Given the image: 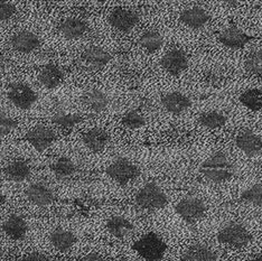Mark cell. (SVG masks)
Instances as JSON below:
<instances>
[{
    "mask_svg": "<svg viewBox=\"0 0 262 261\" xmlns=\"http://www.w3.org/2000/svg\"><path fill=\"white\" fill-rule=\"evenodd\" d=\"M200 171L207 181L224 183L234 176L235 168L223 153H215L202 163Z\"/></svg>",
    "mask_w": 262,
    "mask_h": 261,
    "instance_id": "cell-1",
    "label": "cell"
},
{
    "mask_svg": "<svg viewBox=\"0 0 262 261\" xmlns=\"http://www.w3.org/2000/svg\"><path fill=\"white\" fill-rule=\"evenodd\" d=\"M134 249L146 261H159L164 257L167 246L156 233H148L135 242Z\"/></svg>",
    "mask_w": 262,
    "mask_h": 261,
    "instance_id": "cell-2",
    "label": "cell"
},
{
    "mask_svg": "<svg viewBox=\"0 0 262 261\" xmlns=\"http://www.w3.org/2000/svg\"><path fill=\"white\" fill-rule=\"evenodd\" d=\"M168 199L156 183H147L136 195V203L145 210H159L167 204Z\"/></svg>",
    "mask_w": 262,
    "mask_h": 261,
    "instance_id": "cell-3",
    "label": "cell"
},
{
    "mask_svg": "<svg viewBox=\"0 0 262 261\" xmlns=\"http://www.w3.org/2000/svg\"><path fill=\"white\" fill-rule=\"evenodd\" d=\"M252 236L249 231L239 223H230L219 231L217 240L223 245L233 248H243L248 246Z\"/></svg>",
    "mask_w": 262,
    "mask_h": 261,
    "instance_id": "cell-4",
    "label": "cell"
},
{
    "mask_svg": "<svg viewBox=\"0 0 262 261\" xmlns=\"http://www.w3.org/2000/svg\"><path fill=\"white\" fill-rule=\"evenodd\" d=\"M106 175L120 185H126L129 182L136 180L140 175V169L137 165L128 159L120 158L113 162L106 168Z\"/></svg>",
    "mask_w": 262,
    "mask_h": 261,
    "instance_id": "cell-5",
    "label": "cell"
},
{
    "mask_svg": "<svg viewBox=\"0 0 262 261\" xmlns=\"http://www.w3.org/2000/svg\"><path fill=\"white\" fill-rule=\"evenodd\" d=\"M175 211L184 221L188 224H194L200 221L206 213V205L204 202L193 197H187L178 202Z\"/></svg>",
    "mask_w": 262,
    "mask_h": 261,
    "instance_id": "cell-6",
    "label": "cell"
},
{
    "mask_svg": "<svg viewBox=\"0 0 262 261\" xmlns=\"http://www.w3.org/2000/svg\"><path fill=\"white\" fill-rule=\"evenodd\" d=\"M7 98L15 106L23 110L31 109L37 101L36 93L25 83H13L8 89Z\"/></svg>",
    "mask_w": 262,
    "mask_h": 261,
    "instance_id": "cell-7",
    "label": "cell"
},
{
    "mask_svg": "<svg viewBox=\"0 0 262 261\" xmlns=\"http://www.w3.org/2000/svg\"><path fill=\"white\" fill-rule=\"evenodd\" d=\"M110 25L117 31L128 33L139 21V17L135 11L126 8H116L109 15L108 18Z\"/></svg>",
    "mask_w": 262,
    "mask_h": 261,
    "instance_id": "cell-8",
    "label": "cell"
},
{
    "mask_svg": "<svg viewBox=\"0 0 262 261\" xmlns=\"http://www.w3.org/2000/svg\"><path fill=\"white\" fill-rule=\"evenodd\" d=\"M235 144L247 156H255L262 150V138L252 130L244 129L235 138Z\"/></svg>",
    "mask_w": 262,
    "mask_h": 261,
    "instance_id": "cell-9",
    "label": "cell"
},
{
    "mask_svg": "<svg viewBox=\"0 0 262 261\" xmlns=\"http://www.w3.org/2000/svg\"><path fill=\"white\" fill-rule=\"evenodd\" d=\"M251 39H253V36H250V35L244 33L242 29L235 26L224 29L219 36V40L231 50H241Z\"/></svg>",
    "mask_w": 262,
    "mask_h": 261,
    "instance_id": "cell-10",
    "label": "cell"
},
{
    "mask_svg": "<svg viewBox=\"0 0 262 261\" xmlns=\"http://www.w3.org/2000/svg\"><path fill=\"white\" fill-rule=\"evenodd\" d=\"M162 67L171 75H180L188 67L186 53L178 49L170 50L163 57Z\"/></svg>",
    "mask_w": 262,
    "mask_h": 261,
    "instance_id": "cell-11",
    "label": "cell"
},
{
    "mask_svg": "<svg viewBox=\"0 0 262 261\" xmlns=\"http://www.w3.org/2000/svg\"><path fill=\"white\" fill-rule=\"evenodd\" d=\"M26 139L37 151H44L55 140V134L45 126H36L26 134Z\"/></svg>",
    "mask_w": 262,
    "mask_h": 261,
    "instance_id": "cell-12",
    "label": "cell"
},
{
    "mask_svg": "<svg viewBox=\"0 0 262 261\" xmlns=\"http://www.w3.org/2000/svg\"><path fill=\"white\" fill-rule=\"evenodd\" d=\"M26 198L32 202L33 204L37 206H47L53 203L55 197L54 193L47 185L43 183H35L32 184L26 189Z\"/></svg>",
    "mask_w": 262,
    "mask_h": 261,
    "instance_id": "cell-13",
    "label": "cell"
},
{
    "mask_svg": "<svg viewBox=\"0 0 262 261\" xmlns=\"http://www.w3.org/2000/svg\"><path fill=\"white\" fill-rule=\"evenodd\" d=\"M10 44L13 46V49L17 52L32 53L38 50L40 41L34 33L23 31L16 33L14 36L11 37Z\"/></svg>",
    "mask_w": 262,
    "mask_h": 261,
    "instance_id": "cell-14",
    "label": "cell"
},
{
    "mask_svg": "<svg viewBox=\"0 0 262 261\" xmlns=\"http://www.w3.org/2000/svg\"><path fill=\"white\" fill-rule=\"evenodd\" d=\"M162 104L166 111L170 112L172 115H180L182 112L186 111L192 102H190V99L186 97L185 94L175 91L165 94L162 98Z\"/></svg>",
    "mask_w": 262,
    "mask_h": 261,
    "instance_id": "cell-15",
    "label": "cell"
},
{
    "mask_svg": "<svg viewBox=\"0 0 262 261\" xmlns=\"http://www.w3.org/2000/svg\"><path fill=\"white\" fill-rule=\"evenodd\" d=\"M109 134L102 128H92L83 135V142L89 150L93 153L102 151L109 142Z\"/></svg>",
    "mask_w": 262,
    "mask_h": 261,
    "instance_id": "cell-16",
    "label": "cell"
},
{
    "mask_svg": "<svg viewBox=\"0 0 262 261\" xmlns=\"http://www.w3.org/2000/svg\"><path fill=\"white\" fill-rule=\"evenodd\" d=\"M181 21L192 29H199L205 26L210 20V15L201 7H192L185 9L181 14Z\"/></svg>",
    "mask_w": 262,
    "mask_h": 261,
    "instance_id": "cell-17",
    "label": "cell"
},
{
    "mask_svg": "<svg viewBox=\"0 0 262 261\" xmlns=\"http://www.w3.org/2000/svg\"><path fill=\"white\" fill-rule=\"evenodd\" d=\"M3 231L13 240H23L28 231V225L18 214L10 215L3 224Z\"/></svg>",
    "mask_w": 262,
    "mask_h": 261,
    "instance_id": "cell-18",
    "label": "cell"
},
{
    "mask_svg": "<svg viewBox=\"0 0 262 261\" xmlns=\"http://www.w3.org/2000/svg\"><path fill=\"white\" fill-rule=\"evenodd\" d=\"M88 31L86 24L80 18H67L58 25V32L68 39H77Z\"/></svg>",
    "mask_w": 262,
    "mask_h": 261,
    "instance_id": "cell-19",
    "label": "cell"
},
{
    "mask_svg": "<svg viewBox=\"0 0 262 261\" xmlns=\"http://www.w3.org/2000/svg\"><path fill=\"white\" fill-rule=\"evenodd\" d=\"M82 60L94 69H101L111 61V55L99 46H90L82 53Z\"/></svg>",
    "mask_w": 262,
    "mask_h": 261,
    "instance_id": "cell-20",
    "label": "cell"
},
{
    "mask_svg": "<svg viewBox=\"0 0 262 261\" xmlns=\"http://www.w3.org/2000/svg\"><path fill=\"white\" fill-rule=\"evenodd\" d=\"M82 100L84 105H86L93 112H97V114L104 111L109 104L108 96L103 91L98 90V89H93V90L88 91L83 96Z\"/></svg>",
    "mask_w": 262,
    "mask_h": 261,
    "instance_id": "cell-21",
    "label": "cell"
},
{
    "mask_svg": "<svg viewBox=\"0 0 262 261\" xmlns=\"http://www.w3.org/2000/svg\"><path fill=\"white\" fill-rule=\"evenodd\" d=\"M106 229L113 236L118 239H123L133 232L134 225L126 217L115 215L106 221Z\"/></svg>",
    "mask_w": 262,
    "mask_h": 261,
    "instance_id": "cell-22",
    "label": "cell"
},
{
    "mask_svg": "<svg viewBox=\"0 0 262 261\" xmlns=\"http://www.w3.org/2000/svg\"><path fill=\"white\" fill-rule=\"evenodd\" d=\"M38 80L40 84L46 89H55L61 84L63 80V73L55 65L47 64L39 71Z\"/></svg>",
    "mask_w": 262,
    "mask_h": 261,
    "instance_id": "cell-23",
    "label": "cell"
},
{
    "mask_svg": "<svg viewBox=\"0 0 262 261\" xmlns=\"http://www.w3.org/2000/svg\"><path fill=\"white\" fill-rule=\"evenodd\" d=\"M75 240V235L72 232L63 229H56L50 235L52 246L61 252L69 251L73 247Z\"/></svg>",
    "mask_w": 262,
    "mask_h": 261,
    "instance_id": "cell-24",
    "label": "cell"
},
{
    "mask_svg": "<svg viewBox=\"0 0 262 261\" xmlns=\"http://www.w3.org/2000/svg\"><path fill=\"white\" fill-rule=\"evenodd\" d=\"M184 261H216V254L204 245L190 246L183 254Z\"/></svg>",
    "mask_w": 262,
    "mask_h": 261,
    "instance_id": "cell-25",
    "label": "cell"
},
{
    "mask_svg": "<svg viewBox=\"0 0 262 261\" xmlns=\"http://www.w3.org/2000/svg\"><path fill=\"white\" fill-rule=\"evenodd\" d=\"M31 174V167L25 161H14L9 163L5 168V175L13 182H24Z\"/></svg>",
    "mask_w": 262,
    "mask_h": 261,
    "instance_id": "cell-26",
    "label": "cell"
},
{
    "mask_svg": "<svg viewBox=\"0 0 262 261\" xmlns=\"http://www.w3.org/2000/svg\"><path fill=\"white\" fill-rule=\"evenodd\" d=\"M53 173L58 179H68L73 176L76 171V166L71 158L61 157L52 165Z\"/></svg>",
    "mask_w": 262,
    "mask_h": 261,
    "instance_id": "cell-27",
    "label": "cell"
},
{
    "mask_svg": "<svg viewBox=\"0 0 262 261\" xmlns=\"http://www.w3.org/2000/svg\"><path fill=\"white\" fill-rule=\"evenodd\" d=\"M226 117L217 111H208L202 114L199 118V122L207 129H219L226 124Z\"/></svg>",
    "mask_w": 262,
    "mask_h": 261,
    "instance_id": "cell-28",
    "label": "cell"
},
{
    "mask_svg": "<svg viewBox=\"0 0 262 261\" xmlns=\"http://www.w3.org/2000/svg\"><path fill=\"white\" fill-rule=\"evenodd\" d=\"M240 102L252 111L262 109V91L259 89H250L240 96Z\"/></svg>",
    "mask_w": 262,
    "mask_h": 261,
    "instance_id": "cell-29",
    "label": "cell"
},
{
    "mask_svg": "<svg viewBox=\"0 0 262 261\" xmlns=\"http://www.w3.org/2000/svg\"><path fill=\"white\" fill-rule=\"evenodd\" d=\"M139 43L146 51H148L149 53H155L163 46L164 40H163L162 35H160L157 31L149 29V31H147L142 34Z\"/></svg>",
    "mask_w": 262,
    "mask_h": 261,
    "instance_id": "cell-30",
    "label": "cell"
},
{
    "mask_svg": "<svg viewBox=\"0 0 262 261\" xmlns=\"http://www.w3.org/2000/svg\"><path fill=\"white\" fill-rule=\"evenodd\" d=\"M81 121H82L81 116H79L77 114H70V112H65L64 110L57 111L52 118L53 123H55L56 126L67 128V129L76 126V124H79Z\"/></svg>",
    "mask_w": 262,
    "mask_h": 261,
    "instance_id": "cell-31",
    "label": "cell"
},
{
    "mask_svg": "<svg viewBox=\"0 0 262 261\" xmlns=\"http://www.w3.org/2000/svg\"><path fill=\"white\" fill-rule=\"evenodd\" d=\"M247 72L253 75L262 74V50L251 52L246 60Z\"/></svg>",
    "mask_w": 262,
    "mask_h": 261,
    "instance_id": "cell-32",
    "label": "cell"
},
{
    "mask_svg": "<svg viewBox=\"0 0 262 261\" xmlns=\"http://www.w3.org/2000/svg\"><path fill=\"white\" fill-rule=\"evenodd\" d=\"M121 122L124 127L128 129H131V130L139 129L141 127H144L146 124V120H145L144 116H142L140 112L137 110L128 111L127 114L122 117Z\"/></svg>",
    "mask_w": 262,
    "mask_h": 261,
    "instance_id": "cell-33",
    "label": "cell"
},
{
    "mask_svg": "<svg viewBox=\"0 0 262 261\" xmlns=\"http://www.w3.org/2000/svg\"><path fill=\"white\" fill-rule=\"evenodd\" d=\"M241 200L255 206H262V185L255 184V185L246 189L241 194Z\"/></svg>",
    "mask_w": 262,
    "mask_h": 261,
    "instance_id": "cell-34",
    "label": "cell"
},
{
    "mask_svg": "<svg viewBox=\"0 0 262 261\" xmlns=\"http://www.w3.org/2000/svg\"><path fill=\"white\" fill-rule=\"evenodd\" d=\"M17 126H18V122L13 118L0 114V137L9 135L11 132H14Z\"/></svg>",
    "mask_w": 262,
    "mask_h": 261,
    "instance_id": "cell-35",
    "label": "cell"
},
{
    "mask_svg": "<svg viewBox=\"0 0 262 261\" xmlns=\"http://www.w3.org/2000/svg\"><path fill=\"white\" fill-rule=\"evenodd\" d=\"M16 14V6L8 2H0V20H8Z\"/></svg>",
    "mask_w": 262,
    "mask_h": 261,
    "instance_id": "cell-36",
    "label": "cell"
},
{
    "mask_svg": "<svg viewBox=\"0 0 262 261\" xmlns=\"http://www.w3.org/2000/svg\"><path fill=\"white\" fill-rule=\"evenodd\" d=\"M204 79L208 83H211V84H216V83H219V81L221 80V76H220V74L216 72V71L207 70L204 73Z\"/></svg>",
    "mask_w": 262,
    "mask_h": 261,
    "instance_id": "cell-37",
    "label": "cell"
},
{
    "mask_svg": "<svg viewBox=\"0 0 262 261\" xmlns=\"http://www.w3.org/2000/svg\"><path fill=\"white\" fill-rule=\"evenodd\" d=\"M23 261H50L45 254L39 252H31L24 257Z\"/></svg>",
    "mask_w": 262,
    "mask_h": 261,
    "instance_id": "cell-38",
    "label": "cell"
},
{
    "mask_svg": "<svg viewBox=\"0 0 262 261\" xmlns=\"http://www.w3.org/2000/svg\"><path fill=\"white\" fill-rule=\"evenodd\" d=\"M79 261H105V259L98 253H89L86 256L82 257Z\"/></svg>",
    "mask_w": 262,
    "mask_h": 261,
    "instance_id": "cell-39",
    "label": "cell"
},
{
    "mask_svg": "<svg viewBox=\"0 0 262 261\" xmlns=\"http://www.w3.org/2000/svg\"><path fill=\"white\" fill-rule=\"evenodd\" d=\"M8 67V61L4 55H0V73L4 72V71Z\"/></svg>",
    "mask_w": 262,
    "mask_h": 261,
    "instance_id": "cell-40",
    "label": "cell"
},
{
    "mask_svg": "<svg viewBox=\"0 0 262 261\" xmlns=\"http://www.w3.org/2000/svg\"><path fill=\"white\" fill-rule=\"evenodd\" d=\"M5 202H6L5 195L3 194V192H2V191H0V207H2V206L5 204Z\"/></svg>",
    "mask_w": 262,
    "mask_h": 261,
    "instance_id": "cell-41",
    "label": "cell"
},
{
    "mask_svg": "<svg viewBox=\"0 0 262 261\" xmlns=\"http://www.w3.org/2000/svg\"><path fill=\"white\" fill-rule=\"evenodd\" d=\"M250 261H262V256H255Z\"/></svg>",
    "mask_w": 262,
    "mask_h": 261,
    "instance_id": "cell-42",
    "label": "cell"
},
{
    "mask_svg": "<svg viewBox=\"0 0 262 261\" xmlns=\"http://www.w3.org/2000/svg\"><path fill=\"white\" fill-rule=\"evenodd\" d=\"M2 256H3V250H2V248H0V258H2Z\"/></svg>",
    "mask_w": 262,
    "mask_h": 261,
    "instance_id": "cell-43",
    "label": "cell"
}]
</instances>
